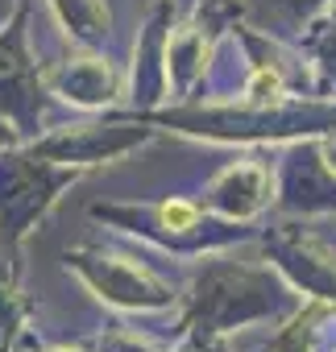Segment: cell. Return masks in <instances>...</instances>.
<instances>
[{
  "label": "cell",
  "instance_id": "1",
  "mask_svg": "<svg viewBox=\"0 0 336 352\" xmlns=\"http://www.w3.org/2000/svg\"><path fill=\"white\" fill-rule=\"evenodd\" d=\"M162 224L171 228V232H187V228H196V220H200V208L196 204H187V199H171V204H162Z\"/></svg>",
  "mask_w": 336,
  "mask_h": 352
}]
</instances>
